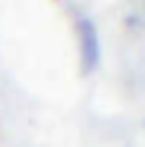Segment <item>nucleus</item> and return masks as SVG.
Segmentation results:
<instances>
[{
	"label": "nucleus",
	"instance_id": "obj_1",
	"mask_svg": "<svg viewBox=\"0 0 145 147\" xmlns=\"http://www.w3.org/2000/svg\"><path fill=\"white\" fill-rule=\"evenodd\" d=\"M78 49H80V65H83V72H93L99 67V59H101V41H99V31L93 26L91 18L80 16L78 18Z\"/></svg>",
	"mask_w": 145,
	"mask_h": 147
}]
</instances>
